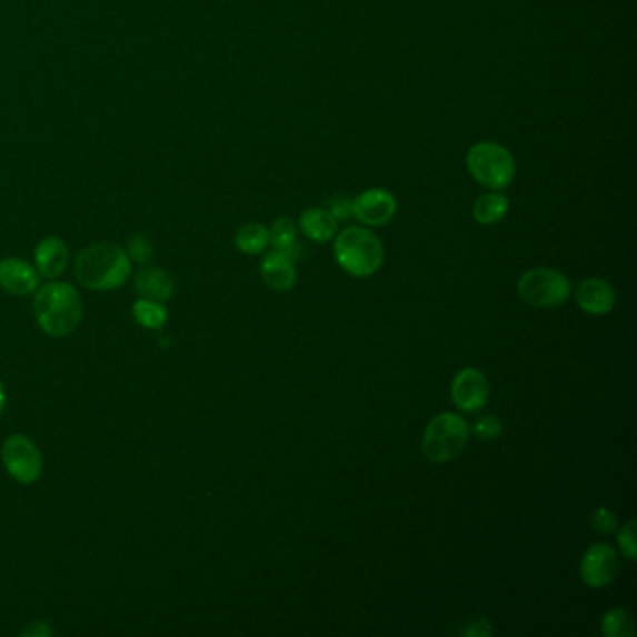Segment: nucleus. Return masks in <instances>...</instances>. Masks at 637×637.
<instances>
[{
    "instance_id": "nucleus-1",
    "label": "nucleus",
    "mask_w": 637,
    "mask_h": 637,
    "mask_svg": "<svg viewBox=\"0 0 637 637\" xmlns=\"http://www.w3.org/2000/svg\"><path fill=\"white\" fill-rule=\"evenodd\" d=\"M73 271L88 290H117L131 277V260L118 246L94 243L77 255Z\"/></svg>"
},
{
    "instance_id": "nucleus-2",
    "label": "nucleus",
    "mask_w": 637,
    "mask_h": 637,
    "mask_svg": "<svg viewBox=\"0 0 637 637\" xmlns=\"http://www.w3.org/2000/svg\"><path fill=\"white\" fill-rule=\"evenodd\" d=\"M34 316L38 326L49 337H68L81 324V296L68 282H49L36 293Z\"/></svg>"
},
{
    "instance_id": "nucleus-3",
    "label": "nucleus",
    "mask_w": 637,
    "mask_h": 637,
    "mask_svg": "<svg viewBox=\"0 0 637 637\" xmlns=\"http://www.w3.org/2000/svg\"><path fill=\"white\" fill-rule=\"evenodd\" d=\"M335 258L350 276H375L384 263V246L378 236L362 227H348L335 238Z\"/></svg>"
},
{
    "instance_id": "nucleus-4",
    "label": "nucleus",
    "mask_w": 637,
    "mask_h": 637,
    "mask_svg": "<svg viewBox=\"0 0 637 637\" xmlns=\"http://www.w3.org/2000/svg\"><path fill=\"white\" fill-rule=\"evenodd\" d=\"M469 439L468 422L457 414H441L428 422L422 434V452L430 462L445 464L466 449Z\"/></svg>"
},
{
    "instance_id": "nucleus-5",
    "label": "nucleus",
    "mask_w": 637,
    "mask_h": 637,
    "mask_svg": "<svg viewBox=\"0 0 637 637\" xmlns=\"http://www.w3.org/2000/svg\"><path fill=\"white\" fill-rule=\"evenodd\" d=\"M468 170L485 188L507 189L515 180L516 165L512 153L497 142H479L469 148Z\"/></svg>"
},
{
    "instance_id": "nucleus-6",
    "label": "nucleus",
    "mask_w": 637,
    "mask_h": 637,
    "mask_svg": "<svg viewBox=\"0 0 637 637\" xmlns=\"http://www.w3.org/2000/svg\"><path fill=\"white\" fill-rule=\"evenodd\" d=\"M518 293L531 307L554 309L570 298L573 285L561 271L550 268H533L520 277Z\"/></svg>"
},
{
    "instance_id": "nucleus-7",
    "label": "nucleus",
    "mask_w": 637,
    "mask_h": 637,
    "mask_svg": "<svg viewBox=\"0 0 637 637\" xmlns=\"http://www.w3.org/2000/svg\"><path fill=\"white\" fill-rule=\"evenodd\" d=\"M2 462L12 479L21 485H32L40 479L43 471V458L32 439L21 434H13L2 447Z\"/></svg>"
},
{
    "instance_id": "nucleus-8",
    "label": "nucleus",
    "mask_w": 637,
    "mask_h": 637,
    "mask_svg": "<svg viewBox=\"0 0 637 637\" xmlns=\"http://www.w3.org/2000/svg\"><path fill=\"white\" fill-rule=\"evenodd\" d=\"M579 573L585 584L593 589H603L614 584L619 573V557L608 544H595L585 551L579 563Z\"/></svg>"
},
{
    "instance_id": "nucleus-9",
    "label": "nucleus",
    "mask_w": 637,
    "mask_h": 637,
    "mask_svg": "<svg viewBox=\"0 0 637 637\" xmlns=\"http://www.w3.org/2000/svg\"><path fill=\"white\" fill-rule=\"evenodd\" d=\"M450 397L455 406L464 414H477L488 402L490 386L480 370L464 369L452 381Z\"/></svg>"
},
{
    "instance_id": "nucleus-10",
    "label": "nucleus",
    "mask_w": 637,
    "mask_h": 637,
    "mask_svg": "<svg viewBox=\"0 0 637 637\" xmlns=\"http://www.w3.org/2000/svg\"><path fill=\"white\" fill-rule=\"evenodd\" d=\"M397 200L386 189H369L351 200V216L369 227H381L395 217Z\"/></svg>"
},
{
    "instance_id": "nucleus-11",
    "label": "nucleus",
    "mask_w": 637,
    "mask_h": 637,
    "mask_svg": "<svg viewBox=\"0 0 637 637\" xmlns=\"http://www.w3.org/2000/svg\"><path fill=\"white\" fill-rule=\"evenodd\" d=\"M40 285L38 269L23 258H4L0 260V288L12 296H29Z\"/></svg>"
},
{
    "instance_id": "nucleus-12",
    "label": "nucleus",
    "mask_w": 637,
    "mask_h": 637,
    "mask_svg": "<svg viewBox=\"0 0 637 637\" xmlns=\"http://www.w3.org/2000/svg\"><path fill=\"white\" fill-rule=\"evenodd\" d=\"M576 303L587 315H608L615 307L614 287L597 277L585 279L576 290Z\"/></svg>"
},
{
    "instance_id": "nucleus-13",
    "label": "nucleus",
    "mask_w": 637,
    "mask_h": 637,
    "mask_svg": "<svg viewBox=\"0 0 637 637\" xmlns=\"http://www.w3.org/2000/svg\"><path fill=\"white\" fill-rule=\"evenodd\" d=\"M68 262H70V249L57 236L43 238L36 247L34 263L40 276L57 279L64 273Z\"/></svg>"
},
{
    "instance_id": "nucleus-14",
    "label": "nucleus",
    "mask_w": 637,
    "mask_h": 637,
    "mask_svg": "<svg viewBox=\"0 0 637 637\" xmlns=\"http://www.w3.org/2000/svg\"><path fill=\"white\" fill-rule=\"evenodd\" d=\"M260 276L271 290L287 292L296 285L293 260H290L285 252H268L260 263Z\"/></svg>"
},
{
    "instance_id": "nucleus-15",
    "label": "nucleus",
    "mask_w": 637,
    "mask_h": 637,
    "mask_svg": "<svg viewBox=\"0 0 637 637\" xmlns=\"http://www.w3.org/2000/svg\"><path fill=\"white\" fill-rule=\"evenodd\" d=\"M135 288L141 293V298L163 303L172 298L175 281L163 269L145 268L135 277Z\"/></svg>"
},
{
    "instance_id": "nucleus-16",
    "label": "nucleus",
    "mask_w": 637,
    "mask_h": 637,
    "mask_svg": "<svg viewBox=\"0 0 637 637\" xmlns=\"http://www.w3.org/2000/svg\"><path fill=\"white\" fill-rule=\"evenodd\" d=\"M337 222L339 221L328 210L310 208L299 217V229L309 240L326 243V241L334 240L337 235Z\"/></svg>"
},
{
    "instance_id": "nucleus-17",
    "label": "nucleus",
    "mask_w": 637,
    "mask_h": 637,
    "mask_svg": "<svg viewBox=\"0 0 637 637\" xmlns=\"http://www.w3.org/2000/svg\"><path fill=\"white\" fill-rule=\"evenodd\" d=\"M509 211V199L501 193L480 195L474 202L475 221L480 225H496Z\"/></svg>"
},
{
    "instance_id": "nucleus-18",
    "label": "nucleus",
    "mask_w": 637,
    "mask_h": 637,
    "mask_svg": "<svg viewBox=\"0 0 637 637\" xmlns=\"http://www.w3.org/2000/svg\"><path fill=\"white\" fill-rule=\"evenodd\" d=\"M269 243L279 252H285L290 260L298 255V232L290 217H279L269 230Z\"/></svg>"
},
{
    "instance_id": "nucleus-19",
    "label": "nucleus",
    "mask_w": 637,
    "mask_h": 637,
    "mask_svg": "<svg viewBox=\"0 0 637 637\" xmlns=\"http://www.w3.org/2000/svg\"><path fill=\"white\" fill-rule=\"evenodd\" d=\"M269 246V230L260 222L243 225L236 235V247L246 255H260Z\"/></svg>"
},
{
    "instance_id": "nucleus-20",
    "label": "nucleus",
    "mask_w": 637,
    "mask_h": 637,
    "mask_svg": "<svg viewBox=\"0 0 637 637\" xmlns=\"http://www.w3.org/2000/svg\"><path fill=\"white\" fill-rule=\"evenodd\" d=\"M133 318L135 322L141 324L142 328L158 331V329H163L165 324H167L169 312L165 309L163 303L141 298L133 305Z\"/></svg>"
},
{
    "instance_id": "nucleus-21",
    "label": "nucleus",
    "mask_w": 637,
    "mask_h": 637,
    "mask_svg": "<svg viewBox=\"0 0 637 637\" xmlns=\"http://www.w3.org/2000/svg\"><path fill=\"white\" fill-rule=\"evenodd\" d=\"M603 634L606 637H634L636 626L625 609H611L603 617Z\"/></svg>"
},
{
    "instance_id": "nucleus-22",
    "label": "nucleus",
    "mask_w": 637,
    "mask_h": 637,
    "mask_svg": "<svg viewBox=\"0 0 637 637\" xmlns=\"http://www.w3.org/2000/svg\"><path fill=\"white\" fill-rule=\"evenodd\" d=\"M590 526L598 535H611V533L617 531L619 520H617V516L611 510L600 507V509L595 510L590 515Z\"/></svg>"
},
{
    "instance_id": "nucleus-23",
    "label": "nucleus",
    "mask_w": 637,
    "mask_h": 637,
    "mask_svg": "<svg viewBox=\"0 0 637 637\" xmlns=\"http://www.w3.org/2000/svg\"><path fill=\"white\" fill-rule=\"evenodd\" d=\"M129 260H135L137 263H147L152 258V246L150 241L142 235L131 236L128 243Z\"/></svg>"
},
{
    "instance_id": "nucleus-24",
    "label": "nucleus",
    "mask_w": 637,
    "mask_h": 637,
    "mask_svg": "<svg viewBox=\"0 0 637 637\" xmlns=\"http://www.w3.org/2000/svg\"><path fill=\"white\" fill-rule=\"evenodd\" d=\"M617 540H619L623 556H625L626 559H630V561H636V520H630L626 526H623Z\"/></svg>"
},
{
    "instance_id": "nucleus-25",
    "label": "nucleus",
    "mask_w": 637,
    "mask_h": 637,
    "mask_svg": "<svg viewBox=\"0 0 637 637\" xmlns=\"http://www.w3.org/2000/svg\"><path fill=\"white\" fill-rule=\"evenodd\" d=\"M501 432H504V422L494 416L480 417L474 425V434L479 439H494Z\"/></svg>"
},
{
    "instance_id": "nucleus-26",
    "label": "nucleus",
    "mask_w": 637,
    "mask_h": 637,
    "mask_svg": "<svg viewBox=\"0 0 637 637\" xmlns=\"http://www.w3.org/2000/svg\"><path fill=\"white\" fill-rule=\"evenodd\" d=\"M328 211L337 221H346L351 216V200L348 197H335L329 200Z\"/></svg>"
},
{
    "instance_id": "nucleus-27",
    "label": "nucleus",
    "mask_w": 637,
    "mask_h": 637,
    "mask_svg": "<svg viewBox=\"0 0 637 637\" xmlns=\"http://www.w3.org/2000/svg\"><path fill=\"white\" fill-rule=\"evenodd\" d=\"M462 634L468 637H490L494 634V628H491L488 619H474L469 620Z\"/></svg>"
},
{
    "instance_id": "nucleus-28",
    "label": "nucleus",
    "mask_w": 637,
    "mask_h": 637,
    "mask_svg": "<svg viewBox=\"0 0 637 637\" xmlns=\"http://www.w3.org/2000/svg\"><path fill=\"white\" fill-rule=\"evenodd\" d=\"M21 634H23V636L48 637L51 636L53 631H51V628H49L43 620H36L34 625L27 626Z\"/></svg>"
},
{
    "instance_id": "nucleus-29",
    "label": "nucleus",
    "mask_w": 637,
    "mask_h": 637,
    "mask_svg": "<svg viewBox=\"0 0 637 637\" xmlns=\"http://www.w3.org/2000/svg\"><path fill=\"white\" fill-rule=\"evenodd\" d=\"M4 406H7V391H4V386H2V381H0V416H2V411H4Z\"/></svg>"
}]
</instances>
